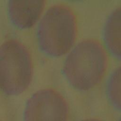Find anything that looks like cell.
<instances>
[{"instance_id":"cell-1","label":"cell","mask_w":121,"mask_h":121,"mask_svg":"<svg viewBox=\"0 0 121 121\" xmlns=\"http://www.w3.org/2000/svg\"><path fill=\"white\" fill-rule=\"evenodd\" d=\"M107 62L106 52L98 41L84 40L78 43L66 56L62 73L75 89L88 90L101 81Z\"/></svg>"},{"instance_id":"cell-2","label":"cell","mask_w":121,"mask_h":121,"mask_svg":"<svg viewBox=\"0 0 121 121\" xmlns=\"http://www.w3.org/2000/svg\"><path fill=\"white\" fill-rule=\"evenodd\" d=\"M75 15L69 6H51L41 18L37 29L38 46L45 54L58 57L66 53L74 44L77 36Z\"/></svg>"},{"instance_id":"cell-3","label":"cell","mask_w":121,"mask_h":121,"mask_svg":"<svg viewBox=\"0 0 121 121\" xmlns=\"http://www.w3.org/2000/svg\"><path fill=\"white\" fill-rule=\"evenodd\" d=\"M33 62L28 49L19 41L9 39L0 45V88L9 95H18L29 86Z\"/></svg>"},{"instance_id":"cell-4","label":"cell","mask_w":121,"mask_h":121,"mask_svg":"<svg viewBox=\"0 0 121 121\" xmlns=\"http://www.w3.org/2000/svg\"><path fill=\"white\" fill-rule=\"evenodd\" d=\"M68 106L64 97L52 88L34 93L27 100L23 113L24 121H67Z\"/></svg>"},{"instance_id":"cell-5","label":"cell","mask_w":121,"mask_h":121,"mask_svg":"<svg viewBox=\"0 0 121 121\" xmlns=\"http://www.w3.org/2000/svg\"><path fill=\"white\" fill-rule=\"evenodd\" d=\"M45 2L43 0H9L8 10L11 21L21 29L32 27L40 17Z\"/></svg>"},{"instance_id":"cell-6","label":"cell","mask_w":121,"mask_h":121,"mask_svg":"<svg viewBox=\"0 0 121 121\" xmlns=\"http://www.w3.org/2000/svg\"><path fill=\"white\" fill-rule=\"evenodd\" d=\"M121 7L110 13L104 24L103 37L106 47L115 58L121 59Z\"/></svg>"},{"instance_id":"cell-7","label":"cell","mask_w":121,"mask_h":121,"mask_svg":"<svg viewBox=\"0 0 121 121\" xmlns=\"http://www.w3.org/2000/svg\"><path fill=\"white\" fill-rule=\"evenodd\" d=\"M121 67L116 68L108 79L106 92L108 99L117 110H121Z\"/></svg>"},{"instance_id":"cell-8","label":"cell","mask_w":121,"mask_h":121,"mask_svg":"<svg viewBox=\"0 0 121 121\" xmlns=\"http://www.w3.org/2000/svg\"><path fill=\"white\" fill-rule=\"evenodd\" d=\"M81 121H100L98 120L95 119H85L84 120H82Z\"/></svg>"},{"instance_id":"cell-9","label":"cell","mask_w":121,"mask_h":121,"mask_svg":"<svg viewBox=\"0 0 121 121\" xmlns=\"http://www.w3.org/2000/svg\"></svg>"},{"instance_id":"cell-10","label":"cell","mask_w":121,"mask_h":121,"mask_svg":"<svg viewBox=\"0 0 121 121\" xmlns=\"http://www.w3.org/2000/svg\"></svg>"}]
</instances>
